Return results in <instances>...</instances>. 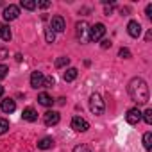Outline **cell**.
<instances>
[{
	"mask_svg": "<svg viewBox=\"0 0 152 152\" xmlns=\"http://www.w3.org/2000/svg\"><path fill=\"white\" fill-rule=\"evenodd\" d=\"M127 91L131 95V99L136 102V104H147L150 95H148V86L147 83L141 79V77H134L131 79L129 86H127Z\"/></svg>",
	"mask_w": 152,
	"mask_h": 152,
	"instance_id": "cell-1",
	"label": "cell"
},
{
	"mask_svg": "<svg viewBox=\"0 0 152 152\" xmlns=\"http://www.w3.org/2000/svg\"><path fill=\"white\" fill-rule=\"evenodd\" d=\"M90 109H91V113L93 115H104V111H106V104H104V100H102V97L99 95V93H91L90 95Z\"/></svg>",
	"mask_w": 152,
	"mask_h": 152,
	"instance_id": "cell-2",
	"label": "cell"
},
{
	"mask_svg": "<svg viewBox=\"0 0 152 152\" xmlns=\"http://www.w3.org/2000/svg\"><path fill=\"white\" fill-rule=\"evenodd\" d=\"M106 34V25L104 23H95L90 27V34H88V39L90 41H100Z\"/></svg>",
	"mask_w": 152,
	"mask_h": 152,
	"instance_id": "cell-3",
	"label": "cell"
},
{
	"mask_svg": "<svg viewBox=\"0 0 152 152\" xmlns=\"http://www.w3.org/2000/svg\"><path fill=\"white\" fill-rule=\"evenodd\" d=\"M72 129L77 131V132H86L90 129V124L84 118H81V116H73L72 118Z\"/></svg>",
	"mask_w": 152,
	"mask_h": 152,
	"instance_id": "cell-4",
	"label": "cell"
},
{
	"mask_svg": "<svg viewBox=\"0 0 152 152\" xmlns=\"http://www.w3.org/2000/svg\"><path fill=\"white\" fill-rule=\"evenodd\" d=\"M2 16H4V20H6V22H13V20H16V18L20 16V7L11 4V6H7V7L4 9Z\"/></svg>",
	"mask_w": 152,
	"mask_h": 152,
	"instance_id": "cell-5",
	"label": "cell"
},
{
	"mask_svg": "<svg viewBox=\"0 0 152 152\" xmlns=\"http://www.w3.org/2000/svg\"><path fill=\"white\" fill-rule=\"evenodd\" d=\"M125 120H127V124H131V125L140 124V122H141V111H140L138 107L129 109V111H127V115H125Z\"/></svg>",
	"mask_w": 152,
	"mask_h": 152,
	"instance_id": "cell-6",
	"label": "cell"
},
{
	"mask_svg": "<svg viewBox=\"0 0 152 152\" xmlns=\"http://www.w3.org/2000/svg\"><path fill=\"white\" fill-rule=\"evenodd\" d=\"M88 32H90V25L86 22H79L77 25H75V34H77L79 39L88 41Z\"/></svg>",
	"mask_w": 152,
	"mask_h": 152,
	"instance_id": "cell-7",
	"label": "cell"
},
{
	"mask_svg": "<svg viewBox=\"0 0 152 152\" xmlns=\"http://www.w3.org/2000/svg\"><path fill=\"white\" fill-rule=\"evenodd\" d=\"M50 29L54 31V32H63L64 29H66V22H64V18L63 16H54L52 18V22H50Z\"/></svg>",
	"mask_w": 152,
	"mask_h": 152,
	"instance_id": "cell-8",
	"label": "cell"
},
{
	"mask_svg": "<svg viewBox=\"0 0 152 152\" xmlns=\"http://www.w3.org/2000/svg\"><path fill=\"white\" fill-rule=\"evenodd\" d=\"M59 120H61V116H59L57 111H47V113L43 115V122H45V125H48V127L59 124Z\"/></svg>",
	"mask_w": 152,
	"mask_h": 152,
	"instance_id": "cell-9",
	"label": "cell"
},
{
	"mask_svg": "<svg viewBox=\"0 0 152 152\" xmlns=\"http://www.w3.org/2000/svg\"><path fill=\"white\" fill-rule=\"evenodd\" d=\"M43 81H45V75H43L41 72L36 70V72L31 73V86H32V88H36V90H38V88H43Z\"/></svg>",
	"mask_w": 152,
	"mask_h": 152,
	"instance_id": "cell-10",
	"label": "cell"
},
{
	"mask_svg": "<svg viewBox=\"0 0 152 152\" xmlns=\"http://www.w3.org/2000/svg\"><path fill=\"white\" fill-rule=\"evenodd\" d=\"M127 32H129L131 38H140V34H141V25H140L136 20H131V22L127 23Z\"/></svg>",
	"mask_w": 152,
	"mask_h": 152,
	"instance_id": "cell-11",
	"label": "cell"
},
{
	"mask_svg": "<svg viewBox=\"0 0 152 152\" xmlns=\"http://www.w3.org/2000/svg\"><path fill=\"white\" fill-rule=\"evenodd\" d=\"M22 118H23L25 122H36V120H38V113H36L32 107H25L23 113H22Z\"/></svg>",
	"mask_w": 152,
	"mask_h": 152,
	"instance_id": "cell-12",
	"label": "cell"
},
{
	"mask_svg": "<svg viewBox=\"0 0 152 152\" xmlns=\"http://www.w3.org/2000/svg\"><path fill=\"white\" fill-rule=\"evenodd\" d=\"M0 107H2L4 113H13V111L16 109V102H15L13 99H4V100H2V106H0Z\"/></svg>",
	"mask_w": 152,
	"mask_h": 152,
	"instance_id": "cell-13",
	"label": "cell"
},
{
	"mask_svg": "<svg viewBox=\"0 0 152 152\" xmlns=\"http://www.w3.org/2000/svg\"><path fill=\"white\" fill-rule=\"evenodd\" d=\"M38 102H39L41 106H45V107H50V106L54 104V99H52L48 93H45V91H43V93H39V95H38Z\"/></svg>",
	"mask_w": 152,
	"mask_h": 152,
	"instance_id": "cell-14",
	"label": "cell"
},
{
	"mask_svg": "<svg viewBox=\"0 0 152 152\" xmlns=\"http://www.w3.org/2000/svg\"><path fill=\"white\" fill-rule=\"evenodd\" d=\"M11 38H13V34H11V29H9V25H6V23H0V39L9 41Z\"/></svg>",
	"mask_w": 152,
	"mask_h": 152,
	"instance_id": "cell-15",
	"label": "cell"
},
{
	"mask_svg": "<svg viewBox=\"0 0 152 152\" xmlns=\"http://www.w3.org/2000/svg\"><path fill=\"white\" fill-rule=\"evenodd\" d=\"M77 68H66V72L63 73V79L66 81V83H72V81H75L77 79Z\"/></svg>",
	"mask_w": 152,
	"mask_h": 152,
	"instance_id": "cell-16",
	"label": "cell"
},
{
	"mask_svg": "<svg viewBox=\"0 0 152 152\" xmlns=\"http://www.w3.org/2000/svg\"><path fill=\"white\" fill-rule=\"evenodd\" d=\"M52 147H54V140L48 138V136H47V138H41V140L38 141V148H39V150H48V148H52Z\"/></svg>",
	"mask_w": 152,
	"mask_h": 152,
	"instance_id": "cell-17",
	"label": "cell"
},
{
	"mask_svg": "<svg viewBox=\"0 0 152 152\" xmlns=\"http://www.w3.org/2000/svg\"><path fill=\"white\" fill-rule=\"evenodd\" d=\"M143 147L147 150H152V132H145L143 134Z\"/></svg>",
	"mask_w": 152,
	"mask_h": 152,
	"instance_id": "cell-18",
	"label": "cell"
},
{
	"mask_svg": "<svg viewBox=\"0 0 152 152\" xmlns=\"http://www.w3.org/2000/svg\"><path fill=\"white\" fill-rule=\"evenodd\" d=\"M20 6H22L23 9H29V11H32V9H36V7H38L34 0H22V2H20Z\"/></svg>",
	"mask_w": 152,
	"mask_h": 152,
	"instance_id": "cell-19",
	"label": "cell"
},
{
	"mask_svg": "<svg viewBox=\"0 0 152 152\" xmlns=\"http://www.w3.org/2000/svg\"><path fill=\"white\" fill-rule=\"evenodd\" d=\"M68 63H70V57H66V56L57 57L56 59V68H64V66H68Z\"/></svg>",
	"mask_w": 152,
	"mask_h": 152,
	"instance_id": "cell-20",
	"label": "cell"
},
{
	"mask_svg": "<svg viewBox=\"0 0 152 152\" xmlns=\"http://www.w3.org/2000/svg\"><path fill=\"white\" fill-rule=\"evenodd\" d=\"M45 39H47V43H54V39H56V32L50 27L45 29Z\"/></svg>",
	"mask_w": 152,
	"mask_h": 152,
	"instance_id": "cell-21",
	"label": "cell"
},
{
	"mask_svg": "<svg viewBox=\"0 0 152 152\" xmlns=\"http://www.w3.org/2000/svg\"><path fill=\"white\" fill-rule=\"evenodd\" d=\"M9 131V122L6 118H0V134H6Z\"/></svg>",
	"mask_w": 152,
	"mask_h": 152,
	"instance_id": "cell-22",
	"label": "cell"
},
{
	"mask_svg": "<svg viewBox=\"0 0 152 152\" xmlns=\"http://www.w3.org/2000/svg\"><path fill=\"white\" fill-rule=\"evenodd\" d=\"M141 118L150 125L152 124V109H145V113H141Z\"/></svg>",
	"mask_w": 152,
	"mask_h": 152,
	"instance_id": "cell-23",
	"label": "cell"
},
{
	"mask_svg": "<svg viewBox=\"0 0 152 152\" xmlns=\"http://www.w3.org/2000/svg\"><path fill=\"white\" fill-rule=\"evenodd\" d=\"M73 152H91V148L88 145H77V147L73 148Z\"/></svg>",
	"mask_w": 152,
	"mask_h": 152,
	"instance_id": "cell-24",
	"label": "cell"
},
{
	"mask_svg": "<svg viewBox=\"0 0 152 152\" xmlns=\"http://www.w3.org/2000/svg\"><path fill=\"white\" fill-rule=\"evenodd\" d=\"M7 72H9V68H7L6 64H0V81H2V79H6Z\"/></svg>",
	"mask_w": 152,
	"mask_h": 152,
	"instance_id": "cell-25",
	"label": "cell"
},
{
	"mask_svg": "<svg viewBox=\"0 0 152 152\" xmlns=\"http://www.w3.org/2000/svg\"><path fill=\"white\" fill-rule=\"evenodd\" d=\"M118 56H120V57H124V59H129V57H131V50H129V48H120Z\"/></svg>",
	"mask_w": 152,
	"mask_h": 152,
	"instance_id": "cell-26",
	"label": "cell"
},
{
	"mask_svg": "<svg viewBox=\"0 0 152 152\" xmlns=\"http://www.w3.org/2000/svg\"><path fill=\"white\" fill-rule=\"evenodd\" d=\"M50 86H54V77H45V81H43V88H50Z\"/></svg>",
	"mask_w": 152,
	"mask_h": 152,
	"instance_id": "cell-27",
	"label": "cell"
},
{
	"mask_svg": "<svg viewBox=\"0 0 152 152\" xmlns=\"http://www.w3.org/2000/svg\"><path fill=\"white\" fill-rule=\"evenodd\" d=\"M36 6L41 7V9H47V7L50 6V2H48V0H41V2H36Z\"/></svg>",
	"mask_w": 152,
	"mask_h": 152,
	"instance_id": "cell-28",
	"label": "cell"
},
{
	"mask_svg": "<svg viewBox=\"0 0 152 152\" xmlns=\"http://www.w3.org/2000/svg\"><path fill=\"white\" fill-rule=\"evenodd\" d=\"M6 57H7V48L0 47V59H6Z\"/></svg>",
	"mask_w": 152,
	"mask_h": 152,
	"instance_id": "cell-29",
	"label": "cell"
},
{
	"mask_svg": "<svg viewBox=\"0 0 152 152\" xmlns=\"http://www.w3.org/2000/svg\"><path fill=\"white\" fill-rule=\"evenodd\" d=\"M113 43H111V39H102V48H109Z\"/></svg>",
	"mask_w": 152,
	"mask_h": 152,
	"instance_id": "cell-30",
	"label": "cell"
},
{
	"mask_svg": "<svg viewBox=\"0 0 152 152\" xmlns=\"http://www.w3.org/2000/svg\"><path fill=\"white\" fill-rule=\"evenodd\" d=\"M145 11H147V16H148V18H152V4H148Z\"/></svg>",
	"mask_w": 152,
	"mask_h": 152,
	"instance_id": "cell-31",
	"label": "cell"
},
{
	"mask_svg": "<svg viewBox=\"0 0 152 152\" xmlns=\"http://www.w3.org/2000/svg\"><path fill=\"white\" fill-rule=\"evenodd\" d=\"M150 38H152V31H148V32H147V36H145V39H147V41H150Z\"/></svg>",
	"mask_w": 152,
	"mask_h": 152,
	"instance_id": "cell-32",
	"label": "cell"
},
{
	"mask_svg": "<svg viewBox=\"0 0 152 152\" xmlns=\"http://www.w3.org/2000/svg\"><path fill=\"white\" fill-rule=\"evenodd\" d=\"M2 95H4V88L0 86V99H2Z\"/></svg>",
	"mask_w": 152,
	"mask_h": 152,
	"instance_id": "cell-33",
	"label": "cell"
}]
</instances>
